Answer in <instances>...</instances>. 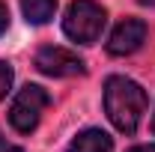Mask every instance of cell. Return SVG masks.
Masks as SVG:
<instances>
[{
    "mask_svg": "<svg viewBox=\"0 0 155 152\" xmlns=\"http://www.w3.org/2000/svg\"><path fill=\"white\" fill-rule=\"evenodd\" d=\"M48 104H51L48 90L39 87V84H27L24 90H18L12 107H9V122H12V128L21 131V134L36 131L39 119H42V111H45Z\"/></svg>",
    "mask_w": 155,
    "mask_h": 152,
    "instance_id": "cell-3",
    "label": "cell"
},
{
    "mask_svg": "<svg viewBox=\"0 0 155 152\" xmlns=\"http://www.w3.org/2000/svg\"><path fill=\"white\" fill-rule=\"evenodd\" d=\"M146 104H149L146 90L137 81L125 75H110L104 81V114L114 122L116 131L134 134L143 114H146Z\"/></svg>",
    "mask_w": 155,
    "mask_h": 152,
    "instance_id": "cell-1",
    "label": "cell"
},
{
    "mask_svg": "<svg viewBox=\"0 0 155 152\" xmlns=\"http://www.w3.org/2000/svg\"><path fill=\"white\" fill-rule=\"evenodd\" d=\"M36 69L48 78H75V75L87 72L84 60L78 54H72V51H66V48H60V45L39 48L36 51Z\"/></svg>",
    "mask_w": 155,
    "mask_h": 152,
    "instance_id": "cell-4",
    "label": "cell"
},
{
    "mask_svg": "<svg viewBox=\"0 0 155 152\" xmlns=\"http://www.w3.org/2000/svg\"><path fill=\"white\" fill-rule=\"evenodd\" d=\"M146 33H149V27H146L143 18L119 21L114 27V33H110V39H107V54L110 57H128V54H134L137 48L146 42Z\"/></svg>",
    "mask_w": 155,
    "mask_h": 152,
    "instance_id": "cell-5",
    "label": "cell"
},
{
    "mask_svg": "<svg viewBox=\"0 0 155 152\" xmlns=\"http://www.w3.org/2000/svg\"><path fill=\"white\" fill-rule=\"evenodd\" d=\"M110 149H114V137L101 128H84L66 146V152H110Z\"/></svg>",
    "mask_w": 155,
    "mask_h": 152,
    "instance_id": "cell-6",
    "label": "cell"
},
{
    "mask_svg": "<svg viewBox=\"0 0 155 152\" xmlns=\"http://www.w3.org/2000/svg\"><path fill=\"white\" fill-rule=\"evenodd\" d=\"M6 27H9V9L6 3H0V33H6Z\"/></svg>",
    "mask_w": 155,
    "mask_h": 152,
    "instance_id": "cell-9",
    "label": "cell"
},
{
    "mask_svg": "<svg viewBox=\"0 0 155 152\" xmlns=\"http://www.w3.org/2000/svg\"><path fill=\"white\" fill-rule=\"evenodd\" d=\"M128 152H155V143H143V146H134V149Z\"/></svg>",
    "mask_w": 155,
    "mask_h": 152,
    "instance_id": "cell-11",
    "label": "cell"
},
{
    "mask_svg": "<svg viewBox=\"0 0 155 152\" xmlns=\"http://www.w3.org/2000/svg\"><path fill=\"white\" fill-rule=\"evenodd\" d=\"M152 131H155V116H152Z\"/></svg>",
    "mask_w": 155,
    "mask_h": 152,
    "instance_id": "cell-12",
    "label": "cell"
},
{
    "mask_svg": "<svg viewBox=\"0 0 155 152\" xmlns=\"http://www.w3.org/2000/svg\"><path fill=\"white\" fill-rule=\"evenodd\" d=\"M104 24H107L104 6H98L96 0H72L66 9V18H63V33L72 42L93 45V42H98Z\"/></svg>",
    "mask_w": 155,
    "mask_h": 152,
    "instance_id": "cell-2",
    "label": "cell"
},
{
    "mask_svg": "<svg viewBox=\"0 0 155 152\" xmlns=\"http://www.w3.org/2000/svg\"><path fill=\"white\" fill-rule=\"evenodd\" d=\"M9 87H12V66L0 60V98L9 93Z\"/></svg>",
    "mask_w": 155,
    "mask_h": 152,
    "instance_id": "cell-8",
    "label": "cell"
},
{
    "mask_svg": "<svg viewBox=\"0 0 155 152\" xmlns=\"http://www.w3.org/2000/svg\"><path fill=\"white\" fill-rule=\"evenodd\" d=\"M21 9L30 24H48L57 12V0H21Z\"/></svg>",
    "mask_w": 155,
    "mask_h": 152,
    "instance_id": "cell-7",
    "label": "cell"
},
{
    "mask_svg": "<svg viewBox=\"0 0 155 152\" xmlns=\"http://www.w3.org/2000/svg\"><path fill=\"white\" fill-rule=\"evenodd\" d=\"M0 152H24L21 146H15V143H9L3 134H0Z\"/></svg>",
    "mask_w": 155,
    "mask_h": 152,
    "instance_id": "cell-10",
    "label": "cell"
}]
</instances>
